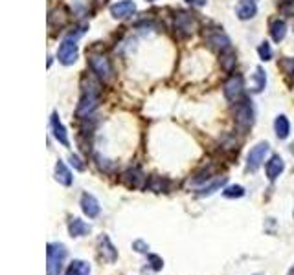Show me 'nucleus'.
Instances as JSON below:
<instances>
[{"label": "nucleus", "mask_w": 294, "mask_h": 275, "mask_svg": "<svg viewBox=\"0 0 294 275\" xmlns=\"http://www.w3.org/2000/svg\"><path fill=\"white\" fill-rule=\"evenodd\" d=\"M99 248H101V255H103L105 261L114 262L118 259V249L114 248V244H112L111 239H109L107 235H101V237H99Z\"/></svg>", "instance_id": "nucleus-17"}, {"label": "nucleus", "mask_w": 294, "mask_h": 275, "mask_svg": "<svg viewBox=\"0 0 294 275\" xmlns=\"http://www.w3.org/2000/svg\"><path fill=\"white\" fill-rule=\"evenodd\" d=\"M258 13V2L256 0H239L235 7V15L239 21H250Z\"/></svg>", "instance_id": "nucleus-10"}, {"label": "nucleus", "mask_w": 294, "mask_h": 275, "mask_svg": "<svg viewBox=\"0 0 294 275\" xmlns=\"http://www.w3.org/2000/svg\"><path fill=\"white\" fill-rule=\"evenodd\" d=\"M90 274V264L85 261H72L64 275H88Z\"/></svg>", "instance_id": "nucleus-24"}, {"label": "nucleus", "mask_w": 294, "mask_h": 275, "mask_svg": "<svg viewBox=\"0 0 294 275\" xmlns=\"http://www.w3.org/2000/svg\"><path fill=\"white\" fill-rule=\"evenodd\" d=\"M136 11V4L133 0H119L111 6V15L114 19H127Z\"/></svg>", "instance_id": "nucleus-11"}, {"label": "nucleus", "mask_w": 294, "mask_h": 275, "mask_svg": "<svg viewBox=\"0 0 294 275\" xmlns=\"http://www.w3.org/2000/svg\"><path fill=\"white\" fill-rule=\"evenodd\" d=\"M68 231H70V235L74 239H77V237H85V235L90 233V226L81 219H70V222H68Z\"/></svg>", "instance_id": "nucleus-19"}, {"label": "nucleus", "mask_w": 294, "mask_h": 275, "mask_svg": "<svg viewBox=\"0 0 294 275\" xmlns=\"http://www.w3.org/2000/svg\"><path fill=\"white\" fill-rule=\"evenodd\" d=\"M81 88H83L81 90V99H79L76 114H77V117H88L94 110L98 109L99 90H98V84L92 81V79H88V77H85L83 79Z\"/></svg>", "instance_id": "nucleus-1"}, {"label": "nucleus", "mask_w": 294, "mask_h": 275, "mask_svg": "<svg viewBox=\"0 0 294 275\" xmlns=\"http://www.w3.org/2000/svg\"><path fill=\"white\" fill-rule=\"evenodd\" d=\"M243 94H245V82H243V77L235 74L232 76L228 81L224 82V97L232 101V103H237L243 99Z\"/></svg>", "instance_id": "nucleus-7"}, {"label": "nucleus", "mask_w": 294, "mask_h": 275, "mask_svg": "<svg viewBox=\"0 0 294 275\" xmlns=\"http://www.w3.org/2000/svg\"><path fill=\"white\" fill-rule=\"evenodd\" d=\"M147 261H149V264H151V268L153 270H162V266H164V261H162V257H158V255L154 253H149L147 255Z\"/></svg>", "instance_id": "nucleus-28"}, {"label": "nucleus", "mask_w": 294, "mask_h": 275, "mask_svg": "<svg viewBox=\"0 0 294 275\" xmlns=\"http://www.w3.org/2000/svg\"><path fill=\"white\" fill-rule=\"evenodd\" d=\"M235 54L232 52V50H228V52H224V54H221V68L224 70V72H232V68L235 66Z\"/></svg>", "instance_id": "nucleus-25"}, {"label": "nucleus", "mask_w": 294, "mask_h": 275, "mask_svg": "<svg viewBox=\"0 0 294 275\" xmlns=\"http://www.w3.org/2000/svg\"><path fill=\"white\" fill-rule=\"evenodd\" d=\"M133 248L136 249V251H138V253H147V249H149V246H147L144 241H134Z\"/></svg>", "instance_id": "nucleus-32"}, {"label": "nucleus", "mask_w": 294, "mask_h": 275, "mask_svg": "<svg viewBox=\"0 0 294 275\" xmlns=\"http://www.w3.org/2000/svg\"><path fill=\"white\" fill-rule=\"evenodd\" d=\"M293 215H294V211H293Z\"/></svg>", "instance_id": "nucleus-37"}, {"label": "nucleus", "mask_w": 294, "mask_h": 275, "mask_svg": "<svg viewBox=\"0 0 294 275\" xmlns=\"http://www.w3.org/2000/svg\"><path fill=\"white\" fill-rule=\"evenodd\" d=\"M57 59L61 64L64 66H70L77 61V39L68 35L61 44H59V50H57Z\"/></svg>", "instance_id": "nucleus-5"}, {"label": "nucleus", "mask_w": 294, "mask_h": 275, "mask_svg": "<svg viewBox=\"0 0 294 275\" xmlns=\"http://www.w3.org/2000/svg\"><path fill=\"white\" fill-rule=\"evenodd\" d=\"M169 186V182L166 178H162V176H156V174H153L151 178L146 182V187L149 189V191H154V192H162L166 191Z\"/></svg>", "instance_id": "nucleus-23"}, {"label": "nucleus", "mask_w": 294, "mask_h": 275, "mask_svg": "<svg viewBox=\"0 0 294 275\" xmlns=\"http://www.w3.org/2000/svg\"><path fill=\"white\" fill-rule=\"evenodd\" d=\"M50 125H52V132H54V136H56L57 141H59L61 145H64V147H68V145H70V141H68V134H66L64 125L61 123V119H59V116H57V112L52 114V121H50Z\"/></svg>", "instance_id": "nucleus-15"}, {"label": "nucleus", "mask_w": 294, "mask_h": 275, "mask_svg": "<svg viewBox=\"0 0 294 275\" xmlns=\"http://www.w3.org/2000/svg\"><path fill=\"white\" fill-rule=\"evenodd\" d=\"M123 184L127 187H133V189H140L144 186V182H146V176H144V172L140 171V167H131V169H127L123 172Z\"/></svg>", "instance_id": "nucleus-12"}, {"label": "nucleus", "mask_w": 294, "mask_h": 275, "mask_svg": "<svg viewBox=\"0 0 294 275\" xmlns=\"http://www.w3.org/2000/svg\"><path fill=\"white\" fill-rule=\"evenodd\" d=\"M287 35V22L281 21V19H276V21L270 22V37H272L274 42H281Z\"/></svg>", "instance_id": "nucleus-20"}, {"label": "nucleus", "mask_w": 294, "mask_h": 275, "mask_svg": "<svg viewBox=\"0 0 294 275\" xmlns=\"http://www.w3.org/2000/svg\"><path fill=\"white\" fill-rule=\"evenodd\" d=\"M56 180L61 184V186H72V182H74V176H72L70 169L64 165L63 160H57L56 164Z\"/></svg>", "instance_id": "nucleus-18"}, {"label": "nucleus", "mask_w": 294, "mask_h": 275, "mask_svg": "<svg viewBox=\"0 0 294 275\" xmlns=\"http://www.w3.org/2000/svg\"><path fill=\"white\" fill-rule=\"evenodd\" d=\"M289 275H294V266L291 270H289Z\"/></svg>", "instance_id": "nucleus-35"}, {"label": "nucleus", "mask_w": 294, "mask_h": 275, "mask_svg": "<svg viewBox=\"0 0 294 275\" xmlns=\"http://www.w3.org/2000/svg\"><path fill=\"white\" fill-rule=\"evenodd\" d=\"M189 6H195V7H203L206 6V0H186Z\"/></svg>", "instance_id": "nucleus-34"}, {"label": "nucleus", "mask_w": 294, "mask_h": 275, "mask_svg": "<svg viewBox=\"0 0 294 275\" xmlns=\"http://www.w3.org/2000/svg\"><path fill=\"white\" fill-rule=\"evenodd\" d=\"M195 28H197L195 17H191L189 13H184V11L175 15V31L178 33V37L186 39L189 35H193Z\"/></svg>", "instance_id": "nucleus-8"}, {"label": "nucleus", "mask_w": 294, "mask_h": 275, "mask_svg": "<svg viewBox=\"0 0 294 275\" xmlns=\"http://www.w3.org/2000/svg\"><path fill=\"white\" fill-rule=\"evenodd\" d=\"M285 171V162L280 158V156H272L265 164V172H266V178L274 182L276 178H280V174Z\"/></svg>", "instance_id": "nucleus-14"}, {"label": "nucleus", "mask_w": 294, "mask_h": 275, "mask_svg": "<svg viewBox=\"0 0 294 275\" xmlns=\"http://www.w3.org/2000/svg\"><path fill=\"white\" fill-rule=\"evenodd\" d=\"M281 66L287 74H294V59H289V57L281 59Z\"/></svg>", "instance_id": "nucleus-30"}, {"label": "nucleus", "mask_w": 294, "mask_h": 275, "mask_svg": "<svg viewBox=\"0 0 294 275\" xmlns=\"http://www.w3.org/2000/svg\"><path fill=\"white\" fill-rule=\"evenodd\" d=\"M224 184H226V176H223V178H215L213 182H210V184H204V186L197 191V194H199V196H210V194H213L215 191H219Z\"/></svg>", "instance_id": "nucleus-22"}, {"label": "nucleus", "mask_w": 294, "mask_h": 275, "mask_svg": "<svg viewBox=\"0 0 294 275\" xmlns=\"http://www.w3.org/2000/svg\"><path fill=\"white\" fill-rule=\"evenodd\" d=\"M258 54L261 57V61H270L272 59V48H270V44L268 42H261L258 48Z\"/></svg>", "instance_id": "nucleus-27"}, {"label": "nucleus", "mask_w": 294, "mask_h": 275, "mask_svg": "<svg viewBox=\"0 0 294 275\" xmlns=\"http://www.w3.org/2000/svg\"><path fill=\"white\" fill-rule=\"evenodd\" d=\"M268 151H270V145L266 143V141H259L252 151L248 152V158H246V169H248L250 172L258 171L259 167L263 165V162H265Z\"/></svg>", "instance_id": "nucleus-6"}, {"label": "nucleus", "mask_w": 294, "mask_h": 275, "mask_svg": "<svg viewBox=\"0 0 294 275\" xmlns=\"http://www.w3.org/2000/svg\"><path fill=\"white\" fill-rule=\"evenodd\" d=\"M206 42H208L210 48L217 50V52H221V54L232 50V42H230V39H228V35L224 33V31H221V29L210 31V33L206 35Z\"/></svg>", "instance_id": "nucleus-9"}, {"label": "nucleus", "mask_w": 294, "mask_h": 275, "mask_svg": "<svg viewBox=\"0 0 294 275\" xmlns=\"http://www.w3.org/2000/svg\"><path fill=\"white\" fill-rule=\"evenodd\" d=\"M223 194L226 198H241L245 196V187L243 186H228L223 189Z\"/></svg>", "instance_id": "nucleus-26"}, {"label": "nucleus", "mask_w": 294, "mask_h": 275, "mask_svg": "<svg viewBox=\"0 0 294 275\" xmlns=\"http://www.w3.org/2000/svg\"><path fill=\"white\" fill-rule=\"evenodd\" d=\"M81 209H83V213L87 215L88 219H96L99 215V211H101L99 202L90 192H83V196H81Z\"/></svg>", "instance_id": "nucleus-13"}, {"label": "nucleus", "mask_w": 294, "mask_h": 275, "mask_svg": "<svg viewBox=\"0 0 294 275\" xmlns=\"http://www.w3.org/2000/svg\"><path fill=\"white\" fill-rule=\"evenodd\" d=\"M96 164H98V167L99 169H103V171H111L112 169V164H109V160H105V158H101V156H96Z\"/></svg>", "instance_id": "nucleus-31"}, {"label": "nucleus", "mask_w": 294, "mask_h": 275, "mask_svg": "<svg viewBox=\"0 0 294 275\" xmlns=\"http://www.w3.org/2000/svg\"><path fill=\"white\" fill-rule=\"evenodd\" d=\"M66 246L61 242H50L46 248V272L48 275H61L66 261Z\"/></svg>", "instance_id": "nucleus-2"}, {"label": "nucleus", "mask_w": 294, "mask_h": 275, "mask_svg": "<svg viewBox=\"0 0 294 275\" xmlns=\"http://www.w3.org/2000/svg\"><path fill=\"white\" fill-rule=\"evenodd\" d=\"M147 2H154V0H147Z\"/></svg>", "instance_id": "nucleus-36"}, {"label": "nucleus", "mask_w": 294, "mask_h": 275, "mask_svg": "<svg viewBox=\"0 0 294 275\" xmlns=\"http://www.w3.org/2000/svg\"><path fill=\"white\" fill-rule=\"evenodd\" d=\"M70 165L76 169V171H85V164H83V160L79 158L77 154H70Z\"/></svg>", "instance_id": "nucleus-29"}, {"label": "nucleus", "mask_w": 294, "mask_h": 275, "mask_svg": "<svg viewBox=\"0 0 294 275\" xmlns=\"http://www.w3.org/2000/svg\"><path fill=\"white\" fill-rule=\"evenodd\" d=\"M88 62H90L92 72L98 76L99 81H103V82H111L112 81L114 70H112L111 61L107 59L105 55H90Z\"/></svg>", "instance_id": "nucleus-4"}, {"label": "nucleus", "mask_w": 294, "mask_h": 275, "mask_svg": "<svg viewBox=\"0 0 294 275\" xmlns=\"http://www.w3.org/2000/svg\"><path fill=\"white\" fill-rule=\"evenodd\" d=\"M274 131H276V136L280 139H287L289 134H291V123H289L287 116H278L276 121H274Z\"/></svg>", "instance_id": "nucleus-21"}, {"label": "nucleus", "mask_w": 294, "mask_h": 275, "mask_svg": "<svg viewBox=\"0 0 294 275\" xmlns=\"http://www.w3.org/2000/svg\"><path fill=\"white\" fill-rule=\"evenodd\" d=\"M280 9L283 11V13L294 15V0H287V4H281Z\"/></svg>", "instance_id": "nucleus-33"}, {"label": "nucleus", "mask_w": 294, "mask_h": 275, "mask_svg": "<svg viewBox=\"0 0 294 275\" xmlns=\"http://www.w3.org/2000/svg\"><path fill=\"white\" fill-rule=\"evenodd\" d=\"M234 116H235V123L241 131H246V129H250L254 125V116H256V112H254V105L250 99H241L235 103L234 107Z\"/></svg>", "instance_id": "nucleus-3"}, {"label": "nucleus", "mask_w": 294, "mask_h": 275, "mask_svg": "<svg viewBox=\"0 0 294 275\" xmlns=\"http://www.w3.org/2000/svg\"><path fill=\"white\" fill-rule=\"evenodd\" d=\"M266 86V74L265 70L258 66V68L254 70L252 74V79H250V92L252 94H261Z\"/></svg>", "instance_id": "nucleus-16"}]
</instances>
